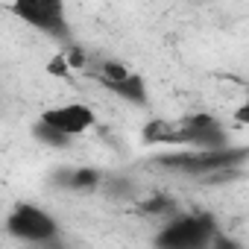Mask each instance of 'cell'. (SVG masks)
Returning <instances> with one entry per match:
<instances>
[{
	"instance_id": "obj_1",
	"label": "cell",
	"mask_w": 249,
	"mask_h": 249,
	"mask_svg": "<svg viewBox=\"0 0 249 249\" xmlns=\"http://www.w3.org/2000/svg\"><path fill=\"white\" fill-rule=\"evenodd\" d=\"M6 229L12 237H18L24 243H53L59 237V223L44 208L30 205V202H21L9 211Z\"/></svg>"
},
{
	"instance_id": "obj_2",
	"label": "cell",
	"mask_w": 249,
	"mask_h": 249,
	"mask_svg": "<svg viewBox=\"0 0 249 249\" xmlns=\"http://www.w3.org/2000/svg\"><path fill=\"white\" fill-rule=\"evenodd\" d=\"M243 159V150H191V153H170V156H161L159 164L167 167V170H179V173H188V176H205V173H217V170H226L229 164L240 161Z\"/></svg>"
},
{
	"instance_id": "obj_3",
	"label": "cell",
	"mask_w": 249,
	"mask_h": 249,
	"mask_svg": "<svg viewBox=\"0 0 249 249\" xmlns=\"http://www.w3.org/2000/svg\"><path fill=\"white\" fill-rule=\"evenodd\" d=\"M211 234H214L211 217H202V214H179V217H173L159 231L156 243L159 246H167V249H196V246L211 243Z\"/></svg>"
},
{
	"instance_id": "obj_4",
	"label": "cell",
	"mask_w": 249,
	"mask_h": 249,
	"mask_svg": "<svg viewBox=\"0 0 249 249\" xmlns=\"http://www.w3.org/2000/svg\"><path fill=\"white\" fill-rule=\"evenodd\" d=\"M12 12L38 33L68 36V9L65 0H12Z\"/></svg>"
},
{
	"instance_id": "obj_5",
	"label": "cell",
	"mask_w": 249,
	"mask_h": 249,
	"mask_svg": "<svg viewBox=\"0 0 249 249\" xmlns=\"http://www.w3.org/2000/svg\"><path fill=\"white\" fill-rule=\"evenodd\" d=\"M41 123L53 126L56 132L68 135V138H79L85 132H91L97 126V114L88 103H62V106H50L41 111L38 117Z\"/></svg>"
},
{
	"instance_id": "obj_6",
	"label": "cell",
	"mask_w": 249,
	"mask_h": 249,
	"mask_svg": "<svg viewBox=\"0 0 249 249\" xmlns=\"http://www.w3.org/2000/svg\"><path fill=\"white\" fill-rule=\"evenodd\" d=\"M144 141L147 144H164V147H188V129L182 120H150L144 126Z\"/></svg>"
},
{
	"instance_id": "obj_7",
	"label": "cell",
	"mask_w": 249,
	"mask_h": 249,
	"mask_svg": "<svg viewBox=\"0 0 249 249\" xmlns=\"http://www.w3.org/2000/svg\"><path fill=\"white\" fill-rule=\"evenodd\" d=\"M100 85H106L111 94H117L120 100H126V103H147V85H144V79L138 76V73H126V76H120V79H108V82H100Z\"/></svg>"
},
{
	"instance_id": "obj_8",
	"label": "cell",
	"mask_w": 249,
	"mask_h": 249,
	"mask_svg": "<svg viewBox=\"0 0 249 249\" xmlns=\"http://www.w3.org/2000/svg\"><path fill=\"white\" fill-rule=\"evenodd\" d=\"M103 182V173L94 170V167H76V170H68L65 173V185L73 188V191H91Z\"/></svg>"
},
{
	"instance_id": "obj_9",
	"label": "cell",
	"mask_w": 249,
	"mask_h": 249,
	"mask_svg": "<svg viewBox=\"0 0 249 249\" xmlns=\"http://www.w3.org/2000/svg\"><path fill=\"white\" fill-rule=\"evenodd\" d=\"M36 138L44 141V144H50V147H68V144H71L68 135L56 132L53 126H47V123H41V120H38V126H36Z\"/></svg>"
},
{
	"instance_id": "obj_10",
	"label": "cell",
	"mask_w": 249,
	"mask_h": 249,
	"mask_svg": "<svg viewBox=\"0 0 249 249\" xmlns=\"http://www.w3.org/2000/svg\"><path fill=\"white\" fill-rule=\"evenodd\" d=\"M144 208H147L150 214H176V205H173L170 199H164V196H159V199H150Z\"/></svg>"
}]
</instances>
